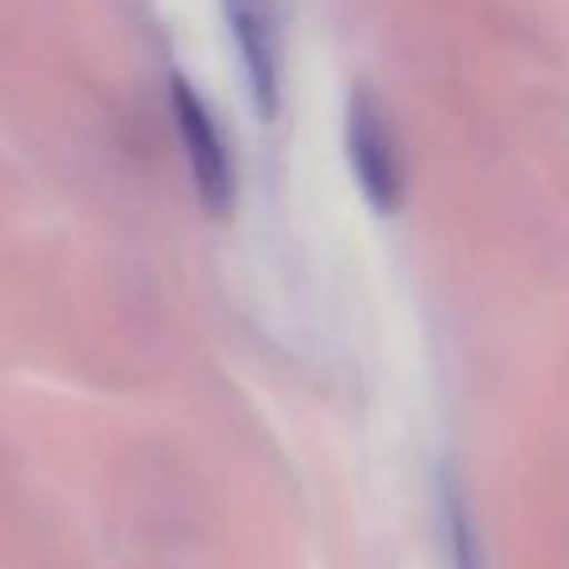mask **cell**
I'll return each mask as SVG.
<instances>
[{
  "instance_id": "cell-4",
  "label": "cell",
  "mask_w": 569,
  "mask_h": 569,
  "mask_svg": "<svg viewBox=\"0 0 569 569\" xmlns=\"http://www.w3.org/2000/svg\"><path fill=\"white\" fill-rule=\"evenodd\" d=\"M441 522H445V546H449L452 569H483L480 535H476L468 499L452 472H441Z\"/></svg>"
},
{
  "instance_id": "cell-1",
  "label": "cell",
  "mask_w": 569,
  "mask_h": 569,
  "mask_svg": "<svg viewBox=\"0 0 569 569\" xmlns=\"http://www.w3.org/2000/svg\"><path fill=\"white\" fill-rule=\"evenodd\" d=\"M343 141H348L351 172L363 199L379 214H398L406 203V160L398 149V133L379 94L367 87H351L343 113Z\"/></svg>"
},
{
  "instance_id": "cell-2",
  "label": "cell",
  "mask_w": 569,
  "mask_h": 569,
  "mask_svg": "<svg viewBox=\"0 0 569 569\" xmlns=\"http://www.w3.org/2000/svg\"><path fill=\"white\" fill-rule=\"evenodd\" d=\"M172 118L176 129H180L183 152H188L199 203L222 219L234 207V160H230V149L222 141L207 102L196 94V87L183 74L172 79Z\"/></svg>"
},
{
  "instance_id": "cell-3",
  "label": "cell",
  "mask_w": 569,
  "mask_h": 569,
  "mask_svg": "<svg viewBox=\"0 0 569 569\" xmlns=\"http://www.w3.org/2000/svg\"><path fill=\"white\" fill-rule=\"evenodd\" d=\"M222 20L234 40L242 79L261 121H273L281 110V36L269 0H219Z\"/></svg>"
}]
</instances>
